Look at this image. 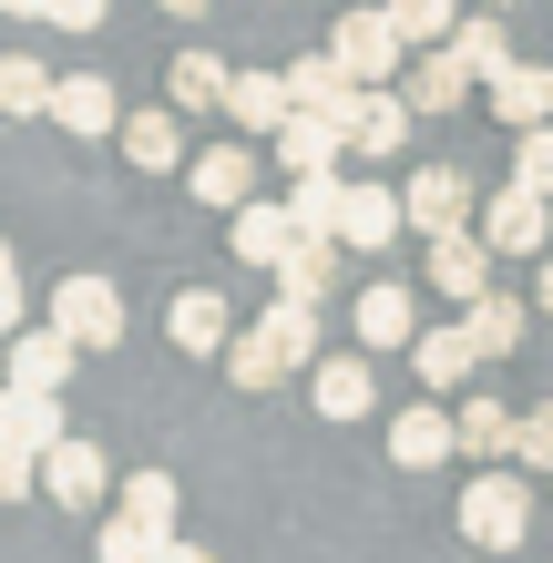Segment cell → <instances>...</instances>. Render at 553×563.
Returning <instances> with one entry per match:
<instances>
[{"label": "cell", "mask_w": 553, "mask_h": 563, "mask_svg": "<svg viewBox=\"0 0 553 563\" xmlns=\"http://www.w3.org/2000/svg\"><path fill=\"white\" fill-rule=\"evenodd\" d=\"M329 358V339H318V308H287V297H267V318H246V339L225 349V379L236 389H277Z\"/></svg>", "instance_id": "cell-1"}, {"label": "cell", "mask_w": 553, "mask_h": 563, "mask_svg": "<svg viewBox=\"0 0 553 563\" xmlns=\"http://www.w3.org/2000/svg\"><path fill=\"white\" fill-rule=\"evenodd\" d=\"M329 62L360 92H400V73H410V42H400V21H389V0H369V11H339V31H329Z\"/></svg>", "instance_id": "cell-2"}, {"label": "cell", "mask_w": 553, "mask_h": 563, "mask_svg": "<svg viewBox=\"0 0 553 563\" xmlns=\"http://www.w3.org/2000/svg\"><path fill=\"white\" fill-rule=\"evenodd\" d=\"M523 533H533V472H482V482L462 492V543L523 553Z\"/></svg>", "instance_id": "cell-3"}, {"label": "cell", "mask_w": 553, "mask_h": 563, "mask_svg": "<svg viewBox=\"0 0 553 563\" xmlns=\"http://www.w3.org/2000/svg\"><path fill=\"white\" fill-rule=\"evenodd\" d=\"M52 328H62L82 358H103V349L123 339V287H113V277H62V287H52Z\"/></svg>", "instance_id": "cell-4"}, {"label": "cell", "mask_w": 553, "mask_h": 563, "mask_svg": "<svg viewBox=\"0 0 553 563\" xmlns=\"http://www.w3.org/2000/svg\"><path fill=\"white\" fill-rule=\"evenodd\" d=\"M298 246H308V236H298V216H287V195H277V206L256 195L246 216H225V256H236V267H256L267 287H277V267H287Z\"/></svg>", "instance_id": "cell-5"}, {"label": "cell", "mask_w": 553, "mask_h": 563, "mask_svg": "<svg viewBox=\"0 0 553 563\" xmlns=\"http://www.w3.org/2000/svg\"><path fill=\"white\" fill-rule=\"evenodd\" d=\"M482 246H493V256H553V206L533 185L482 195Z\"/></svg>", "instance_id": "cell-6"}, {"label": "cell", "mask_w": 553, "mask_h": 563, "mask_svg": "<svg viewBox=\"0 0 553 563\" xmlns=\"http://www.w3.org/2000/svg\"><path fill=\"white\" fill-rule=\"evenodd\" d=\"M400 206H410V225H420V236H462V225H482V206H472V175H462V164L400 175Z\"/></svg>", "instance_id": "cell-7"}, {"label": "cell", "mask_w": 553, "mask_h": 563, "mask_svg": "<svg viewBox=\"0 0 553 563\" xmlns=\"http://www.w3.org/2000/svg\"><path fill=\"white\" fill-rule=\"evenodd\" d=\"M308 400L318 420H379V369H369V349H329L308 369Z\"/></svg>", "instance_id": "cell-8"}, {"label": "cell", "mask_w": 553, "mask_h": 563, "mask_svg": "<svg viewBox=\"0 0 553 563\" xmlns=\"http://www.w3.org/2000/svg\"><path fill=\"white\" fill-rule=\"evenodd\" d=\"M165 339H175V358H225L246 339L236 328V308H225L215 287H175V308H165Z\"/></svg>", "instance_id": "cell-9"}, {"label": "cell", "mask_w": 553, "mask_h": 563, "mask_svg": "<svg viewBox=\"0 0 553 563\" xmlns=\"http://www.w3.org/2000/svg\"><path fill=\"white\" fill-rule=\"evenodd\" d=\"M349 339H360L369 358H389V349H420V297H410L400 277L360 287V308H349Z\"/></svg>", "instance_id": "cell-10"}, {"label": "cell", "mask_w": 553, "mask_h": 563, "mask_svg": "<svg viewBox=\"0 0 553 563\" xmlns=\"http://www.w3.org/2000/svg\"><path fill=\"white\" fill-rule=\"evenodd\" d=\"M256 185H267V175H256V154H246V144H206V154L185 164V195H195V206H215V216H246V206H256Z\"/></svg>", "instance_id": "cell-11"}, {"label": "cell", "mask_w": 553, "mask_h": 563, "mask_svg": "<svg viewBox=\"0 0 553 563\" xmlns=\"http://www.w3.org/2000/svg\"><path fill=\"white\" fill-rule=\"evenodd\" d=\"M451 451H462V410H441V400H410L400 420H389V461H400V472H441Z\"/></svg>", "instance_id": "cell-12"}, {"label": "cell", "mask_w": 553, "mask_h": 563, "mask_svg": "<svg viewBox=\"0 0 553 563\" xmlns=\"http://www.w3.org/2000/svg\"><path fill=\"white\" fill-rule=\"evenodd\" d=\"M165 103L195 123V113H225V103H236V62H215L206 42H185L175 62H165Z\"/></svg>", "instance_id": "cell-13"}, {"label": "cell", "mask_w": 553, "mask_h": 563, "mask_svg": "<svg viewBox=\"0 0 553 563\" xmlns=\"http://www.w3.org/2000/svg\"><path fill=\"white\" fill-rule=\"evenodd\" d=\"M287 92H298V113H318V123H339V134H360V103L369 92L339 73L329 52H308V62H287Z\"/></svg>", "instance_id": "cell-14"}, {"label": "cell", "mask_w": 553, "mask_h": 563, "mask_svg": "<svg viewBox=\"0 0 553 563\" xmlns=\"http://www.w3.org/2000/svg\"><path fill=\"white\" fill-rule=\"evenodd\" d=\"M0 441L31 451V461H52L62 441H73V430H62V400H52V389H11V379H0Z\"/></svg>", "instance_id": "cell-15"}, {"label": "cell", "mask_w": 553, "mask_h": 563, "mask_svg": "<svg viewBox=\"0 0 553 563\" xmlns=\"http://www.w3.org/2000/svg\"><path fill=\"white\" fill-rule=\"evenodd\" d=\"M472 92H482V73H472L462 52H420L410 73H400V103H410V113H462Z\"/></svg>", "instance_id": "cell-16"}, {"label": "cell", "mask_w": 553, "mask_h": 563, "mask_svg": "<svg viewBox=\"0 0 553 563\" xmlns=\"http://www.w3.org/2000/svg\"><path fill=\"white\" fill-rule=\"evenodd\" d=\"M400 225H410V206H400V185H349V225H339V246H360V256H389L400 246Z\"/></svg>", "instance_id": "cell-17"}, {"label": "cell", "mask_w": 553, "mask_h": 563, "mask_svg": "<svg viewBox=\"0 0 553 563\" xmlns=\"http://www.w3.org/2000/svg\"><path fill=\"white\" fill-rule=\"evenodd\" d=\"M431 287L462 297V308H482V297H493V246H482V225H462V236H431Z\"/></svg>", "instance_id": "cell-18"}, {"label": "cell", "mask_w": 553, "mask_h": 563, "mask_svg": "<svg viewBox=\"0 0 553 563\" xmlns=\"http://www.w3.org/2000/svg\"><path fill=\"white\" fill-rule=\"evenodd\" d=\"M482 103H493L502 134H543V123H553V73H543V62H512V73L482 92Z\"/></svg>", "instance_id": "cell-19"}, {"label": "cell", "mask_w": 553, "mask_h": 563, "mask_svg": "<svg viewBox=\"0 0 553 563\" xmlns=\"http://www.w3.org/2000/svg\"><path fill=\"white\" fill-rule=\"evenodd\" d=\"M410 369H420V400H441V389H462L482 369V349H472V328L451 318V328H420V349H410Z\"/></svg>", "instance_id": "cell-20"}, {"label": "cell", "mask_w": 553, "mask_h": 563, "mask_svg": "<svg viewBox=\"0 0 553 563\" xmlns=\"http://www.w3.org/2000/svg\"><path fill=\"white\" fill-rule=\"evenodd\" d=\"M52 123H62V134H123V103H113V82L103 73H62V92H52Z\"/></svg>", "instance_id": "cell-21"}, {"label": "cell", "mask_w": 553, "mask_h": 563, "mask_svg": "<svg viewBox=\"0 0 553 563\" xmlns=\"http://www.w3.org/2000/svg\"><path fill=\"white\" fill-rule=\"evenodd\" d=\"M73 339H62V328L42 318V328H21V339H11V389H52V400H62V379H73Z\"/></svg>", "instance_id": "cell-22"}, {"label": "cell", "mask_w": 553, "mask_h": 563, "mask_svg": "<svg viewBox=\"0 0 553 563\" xmlns=\"http://www.w3.org/2000/svg\"><path fill=\"white\" fill-rule=\"evenodd\" d=\"M287 113H298V92H287V73H236V103H225V123L236 134H287Z\"/></svg>", "instance_id": "cell-23"}, {"label": "cell", "mask_w": 553, "mask_h": 563, "mask_svg": "<svg viewBox=\"0 0 553 563\" xmlns=\"http://www.w3.org/2000/svg\"><path fill=\"white\" fill-rule=\"evenodd\" d=\"M42 492H52V503H73V512H92V503H103V451L73 430V441L42 461Z\"/></svg>", "instance_id": "cell-24"}, {"label": "cell", "mask_w": 553, "mask_h": 563, "mask_svg": "<svg viewBox=\"0 0 553 563\" xmlns=\"http://www.w3.org/2000/svg\"><path fill=\"white\" fill-rule=\"evenodd\" d=\"M339 154H349V134H339V123H318V113H287V134H277L287 185H298V175H339Z\"/></svg>", "instance_id": "cell-25"}, {"label": "cell", "mask_w": 553, "mask_h": 563, "mask_svg": "<svg viewBox=\"0 0 553 563\" xmlns=\"http://www.w3.org/2000/svg\"><path fill=\"white\" fill-rule=\"evenodd\" d=\"M339 256H349V246L308 236V246H298V256L277 267V297H287V308H329V297H339Z\"/></svg>", "instance_id": "cell-26"}, {"label": "cell", "mask_w": 553, "mask_h": 563, "mask_svg": "<svg viewBox=\"0 0 553 563\" xmlns=\"http://www.w3.org/2000/svg\"><path fill=\"white\" fill-rule=\"evenodd\" d=\"M113 512H123V522H144V533H165V543H185V533H175V512H185V492H175V472H123V492H113Z\"/></svg>", "instance_id": "cell-27"}, {"label": "cell", "mask_w": 553, "mask_h": 563, "mask_svg": "<svg viewBox=\"0 0 553 563\" xmlns=\"http://www.w3.org/2000/svg\"><path fill=\"white\" fill-rule=\"evenodd\" d=\"M349 185H360V175H298V185H287V216H298V236H329V246H339V225H349Z\"/></svg>", "instance_id": "cell-28"}, {"label": "cell", "mask_w": 553, "mask_h": 563, "mask_svg": "<svg viewBox=\"0 0 553 563\" xmlns=\"http://www.w3.org/2000/svg\"><path fill=\"white\" fill-rule=\"evenodd\" d=\"M462 328H472V349H482V358H512V349L533 339V308H523V297H502V287H493L482 308H462Z\"/></svg>", "instance_id": "cell-29"}, {"label": "cell", "mask_w": 553, "mask_h": 563, "mask_svg": "<svg viewBox=\"0 0 553 563\" xmlns=\"http://www.w3.org/2000/svg\"><path fill=\"white\" fill-rule=\"evenodd\" d=\"M123 154L144 164V175H175L185 164V113L165 103V113H123Z\"/></svg>", "instance_id": "cell-30"}, {"label": "cell", "mask_w": 553, "mask_h": 563, "mask_svg": "<svg viewBox=\"0 0 553 563\" xmlns=\"http://www.w3.org/2000/svg\"><path fill=\"white\" fill-rule=\"evenodd\" d=\"M389 21H400L410 52H451V42H462V21H472V0H389Z\"/></svg>", "instance_id": "cell-31"}, {"label": "cell", "mask_w": 553, "mask_h": 563, "mask_svg": "<svg viewBox=\"0 0 553 563\" xmlns=\"http://www.w3.org/2000/svg\"><path fill=\"white\" fill-rule=\"evenodd\" d=\"M410 103H400V92H369V103H360V134H349V154H369V164H389V154H400L410 144Z\"/></svg>", "instance_id": "cell-32"}, {"label": "cell", "mask_w": 553, "mask_h": 563, "mask_svg": "<svg viewBox=\"0 0 553 563\" xmlns=\"http://www.w3.org/2000/svg\"><path fill=\"white\" fill-rule=\"evenodd\" d=\"M52 92H62V73H42L31 52H0V113H11V123L52 113Z\"/></svg>", "instance_id": "cell-33"}, {"label": "cell", "mask_w": 553, "mask_h": 563, "mask_svg": "<svg viewBox=\"0 0 553 563\" xmlns=\"http://www.w3.org/2000/svg\"><path fill=\"white\" fill-rule=\"evenodd\" d=\"M451 52H462L472 73H482V92H493V82L512 73V62H523V52H512V31H502V11H472V21H462V42H451Z\"/></svg>", "instance_id": "cell-34"}, {"label": "cell", "mask_w": 553, "mask_h": 563, "mask_svg": "<svg viewBox=\"0 0 553 563\" xmlns=\"http://www.w3.org/2000/svg\"><path fill=\"white\" fill-rule=\"evenodd\" d=\"M92 553H103V563H165L175 543H165V533H144V522H123V512H103V533H92Z\"/></svg>", "instance_id": "cell-35"}, {"label": "cell", "mask_w": 553, "mask_h": 563, "mask_svg": "<svg viewBox=\"0 0 553 563\" xmlns=\"http://www.w3.org/2000/svg\"><path fill=\"white\" fill-rule=\"evenodd\" d=\"M512 185H533L553 206V123H543V134H512Z\"/></svg>", "instance_id": "cell-36"}, {"label": "cell", "mask_w": 553, "mask_h": 563, "mask_svg": "<svg viewBox=\"0 0 553 563\" xmlns=\"http://www.w3.org/2000/svg\"><path fill=\"white\" fill-rule=\"evenodd\" d=\"M512 472L553 482V400H533V410H523V461H512Z\"/></svg>", "instance_id": "cell-37"}, {"label": "cell", "mask_w": 553, "mask_h": 563, "mask_svg": "<svg viewBox=\"0 0 553 563\" xmlns=\"http://www.w3.org/2000/svg\"><path fill=\"white\" fill-rule=\"evenodd\" d=\"M31 492H42V461H31V451H11V441H0V503H31Z\"/></svg>", "instance_id": "cell-38"}, {"label": "cell", "mask_w": 553, "mask_h": 563, "mask_svg": "<svg viewBox=\"0 0 553 563\" xmlns=\"http://www.w3.org/2000/svg\"><path fill=\"white\" fill-rule=\"evenodd\" d=\"M52 31H103V0H52Z\"/></svg>", "instance_id": "cell-39"}, {"label": "cell", "mask_w": 553, "mask_h": 563, "mask_svg": "<svg viewBox=\"0 0 553 563\" xmlns=\"http://www.w3.org/2000/svg\"><path fill=\"white\" fill-rule=\"evenodd\" d=\"M154 11H175V21H206V11H215V0H154Z\"/></svg>", "instance_id": "cell-40"}, {"label": "cell", "mask_w": 553, "mask_h": 563, "mask_svg": "<svg viewBox=\"0 0 553 563\" xmlns=\"http://www.w3.org/2000/svg\"><path fill=\"white\" fill-rule=\"evenodd\" d=\"M0 11H11V21H52V0H0Z\"/></svg>", "instance_id": "cell-41"}, {"label": "cell", "mask_w": 553, "mask_h": 563, "mask_svg": "<svg viewBox=\"0 0 553 563\" xmlns=\"http://www.w3.org/2000/svg\"><path fill=\"white\" fill-rule=\"evenodd\" d=\"M533 308H553V256H543V277H533Z\"/></svg>", "instance_id": "cell-42"}, {"label": "cell", "mask_w": 553, "mask_h": 563, "mask_svg": "<svg viewBox=\"0 0 553 563\" xmlns=\"http://www.w3.org/2000/svg\"><path fill=\"white\" fill-rule=\"evenodd\" d=\"M165 563H215V553H206V543H175V553H165Z\"/></svg>", "instance_id": "cell-43"}, {"label": "cell", "mask_w": 553, "mask_h": 563, "mask_svg": "<svg viewBox=\"0 0 553 563\" xmlns=\"http://www.w3.org/2000/svg\"><path fill=\"white\" fill-rule=\"evenodd\" d=\"M0 287H21V256H11V246H0Z\"/></svg>", "instance_id": "cell-44"}, {"label": "cell", "mask_w": 553, "mask_h": 563, "mask_svg": "<svg viewBox=\"0 0 553 563\" xmlns=\"http://www.w3.org/2000/svg\"><path fill=\"white\" fill-rule=\"evenodd\" d=\"M472 11H512V0H472Z\"/></svg>", "instance_id": "cell-45"}]
</instances>
